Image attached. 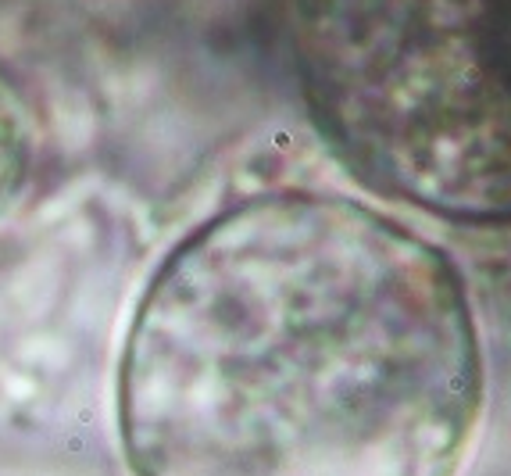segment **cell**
Here are the masks:
<instances>
[{"mask_svg": "<svg viewBox=\"0 0 511 476\" xmlns=\"http://www.w3.org/2000/svg\"><path fill=\"white\" fill-rule=\"evenodd\" d=\"M486 398L454 265L343 197L272 194L161 262L118 380L136 476H458Z\"/></svg>", "mask_w": 511, "mask_h": 476, "instance_id": "obj_1", "label": "cell"}]
</instances>
